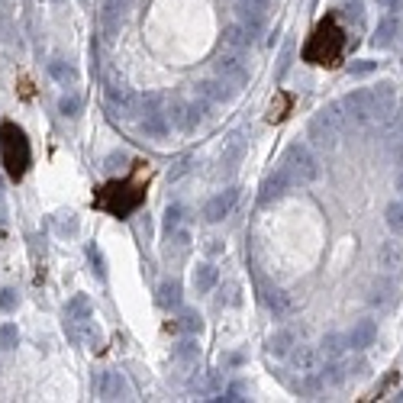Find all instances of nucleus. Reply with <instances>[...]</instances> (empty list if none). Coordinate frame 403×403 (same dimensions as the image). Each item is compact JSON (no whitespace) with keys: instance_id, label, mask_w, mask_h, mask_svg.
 Returning <instances> with one entry per match:
<instances>
[{"instance_id":"f257e3e1","label":"nucleus","mask_w":403,"mask_h":403,"mask_svg":"<svg viewBox=\"0 0 403 403\" xmlns=\"http://www.w3.org/2000/svg\"><path fill=\"white\" fill-rule=\"evenodd\" d=\"M345 30L339 26V16H326L316 23V30L310 32L304 46V61L306 65H320V68H335L345 55Z\"/></svg>"},{"instance_id":"f03ea898","label":"nucleus","mask_w":403,"mask_h":403,"mask_svg":"<svg viewBox=\"0 0 403 403\" xmlns=\"http://www.w3.org/2000/svg\"><path fill=\"white\" fill-rule=\"evenodd\" d=\"M97 210H107L116 220H126L130 213H136L139 206L145 204V184L139 181V175L120 178V181H107L104 187H97L91 200Z\"/></svg>"},{"instance_id":"7ed1b4c3","label":"nucleus","mask_w":403,"mask_h":403,"mask_svg":"<svg viewBox=\"0 0 403 403\" xmlns=\"http://www.w3.org/2000/svg\"><path fill=\"white\" fill-rule=\"evenodd\" d=\"M0 161H4V168H7L10 181H23L26 171H30V165H32L30 139H26V132L20 130L13 120L0 123Z\"/></svg>"},{"instance_id":"20e7f679","label":"nucleus","mask_w":403,"mask_h":403,"mask_svg":"<svg viewBox=\"0 0 403 403\" xmlns=\"http://www.w3.org/2000/svg\"><path fill=\"white\" fill-rule=\"evenodd\" d=\"M342 107H345V116H349L352 123L378 120V97H374V91H352V94H345Z\"/></svg>"},{"instance_id":"39448f33","label":"nucleus","mask_w":403,"mask_h":403,"mask_svg":"<svg viewBox=\"0 0 403 403\" xmlns=\"http://www.w3.org/2000/svg\"><path fill=\"white\" fill-rule=\"evenodd\" d=\"M310 139L316 145H326V149H333L335 139H339V116H335V110H323V113L313 116Z\"/></svg>"},{"instance_id":"423d86ee","label":"nucleus","mask_w":403,"mask_h":403,"mask_svg":"<svg viewBox=\"0 0 403 403\" xmlns=\"http://www.w3.org/2000/svg\"><path fill=\"white\" fill-rule=\"evenodd\" d=\"M378 265L384 268L388 274L403 271V242H400V239H388V242H380V249H378Z\"/></svg>"},{"instance_id":"0eeeda50","label":"nucleus","mask_w":403,"mask_h":403,"mask_svg":"<svg viewBox=\"0 0 403 403\" xmlns=\"http://www.w3.org/2000/svg\"><path fill=\"white\" fill-rule=\"evenodd\" d=\"M397 36H400V20H397L394 13H388V16H380V20H378L371 42H374L378 49H390V46L397 42Z\"/></svg>"},{"instance_id":"6e6552de","label":"nucleus","mask_w":403,"mask_h":403,"mask_svg":"<svg viewBox=\"0 0 403 403\" xmlns=\"http://www.w3.org/2000/svg\"><path fill=\"white\" fill-rule=\"evenodd\" d=\"M378 342V323L374 320H358L355 326H352V333H349V345L352 349H368V345H374Z\"/></svg>"},{"instance_id":"1a4fd4ad","label":"nucleus","mask_w":403,"mask_h":403,"mask_svg":"<svg viewBox=\"0 0 403 403\" xmlns=\"http://www.w3.org/2000/svg\"><path fill=\"white\" fill-rule=\"evenodd\" d=\"M394 294H397V281H394V278H378V281L371 284V297H368V300L380 310V306L394 304Z\"/></svg>"},{"instance_id":"9d476101","label":"nucleus","mask_w":403,"mask_h":403,"mask_svg":"<svg viewBox=\"0 0 403 403\" xmlns=\"http://www.w3.org/2000/svg\"><path fill=\"white\" fill-rule=\"evenodd\" d=\"M374 97H378V120H388V116L394 113V107H397V91H394V84L380 81L378 87H374Z\"/></svg>"},{"instance_id":"9b49d317","label":"nucleus","mask_w":403,"mask_h":403,"mask_svg":"<svg viewBox=\"0 0 403 403\" xmlns=\"http://www.w3.org/2000/svg\"><path fill=\"white\" fill-rule=\"evenodd\" d=\"M290 159H294V168H297V178H300V181H313V178H316V161H313V155L306 152V149L294 145V149H290Z\"/></svg>"},{"instance_id":"f8f14e48","label":"nucleus","mask_w":403,"mask_h":403,"mask_svg":"<svg viewBox=\"0 0 403 403\" xmlns=\"http://www.w3.org/2000/svg\"><path fill=\"white\" fill-rule=\"evenodd\" d=\"M290 107H294V94L278 91V94H274V100H271V107H268V123H281V120H287Z\"/></svg>"},{"instance_id":"ddd939ff","label":"nucleus","mask_w":403,"mask_h":403,"mask_svg":"<svg viewBox=\"0 0 403 403\" xmlns=\"http://www.w3.org/2000/svg\"><path fill=\"white\" fill-rule=\"evenodd\" d=\"M384 223H388V229L394 236H403V197L390 200V204L384 206Z\"/></svg>"},{"instance_id":"4468645a","label":"nucleus","mask_w":403,"mask_h":403,"mask_svg":"<svg viewBox=\"0 0 403 403\" xmlns=\"http://www.w3.org/2000/svg\"><path fill=\"white\" fill-rule=\"evenodd\" d=\"M229 204H232V194H226V197H216L206 204V220H220V216H226Z\"/></svg>"},{"instance_id":"2eb2a0df","label":"nucleus","mask_w":403,"mask_h":403,"mask_svg":"<svg viewBox=\"0 0 403 403\" xmlns=\"http://www.w3.org/2000/svg\"><path fill=\"white\" fill-rule=\"evenodd\" d=\"M374 68H378V61L361 58V61H355V65H352V75H355V78H365V75H371Z\"/></svg>"},{"instance_id":"dca6fc26","label":"nucleus","mask_w":403,"mask_h":403,"mask_svg":"<svg viewBox=\"0 0 403 403\" xmlns=\"http://www.w3.org/2000/svg\"><path fill=\"white\" fill-rule=\"evenodd\" d=\"M194 284H197L200 290H206L210 284H213V271H210V268H200V271L194 274Z\"/></svg>"},{"instance_id":"f3484780","label":"nucleus","mask_w":403,"mask_h":403,"mask_svg":"<svg viewBox=\"0 0 403 403\" xmlns=\"http://www.w3.org/2000/svg\"><path fill=\"white\" fill-rule=\"evenodd\" d=\"M400 4H403V0H378L380 10H400Z\"/></svg>"},{"instance_id":"a211bd4d","label":"nucleus","mask_w":403,"mask_h":403,"mask_svg":"<svg viewBox=\"0 0 403 403\" xmlns=\"http://www.w3.org/2000/svg\"><path fill=\"white\" fill-rule=\"evenodd\" d=\"M323 345H326L329 352H339V335H329V339H326V342H323Z\"/></svg>"},{"instance_id":"6ab92c4d","label":"nucleus","mask_w":403,"mask_h":403,"mask_svg":"<svg viewBox=\"0 0 403 403\" xmlns=\"http://www.w3.org/2000/svg\"><path fill=\"white\" fill-rule=\"evenodd\" d=\"M394 161L403 168V142H397V145H394Z\"/></svg>"},{"instance_id":"aec40b11","label":"nucleus","mask_w":403,"mask_h":403,"mask_svg":"<svg viewBox=\"0 0 403 403\" xmlns=\"http://www.w3.org/2000/svg\"><path fill=\"white\" fill-rule=\"evenodd\" d=\"M394 187L400 190V197H403V168H400V171H397V178H394Z\"/></svg>"}]
</instances>
